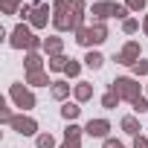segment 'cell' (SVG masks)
<instances>
[{
	"instance_id": "6da1fadb",
	"label": "cell",
	"mask_w": 148,
	"mask_h": 148,
	"mask_svg": "<svg viewBox=\"0 0 148 148\" xmlns=\"http://www.w3.org/2000/svg\"><path fill=\"white\" fill-rule=\"evenodd\" d=\"M90 134H105V122H90Z\"/></svg>"
},
{
	"instance_id": "7a4b0ae2",
	"label": "cell",
	"mask_w": 148,
	"mask_h": 148,
	"mask_svg": "<svg viewBox=\"0 0 148 148\" xmlns=\"http://www.w3.org/2000/svg\"><path fill=\"white\" fill-rule=\"evenodd\" d=\"M108 148H122V145H116V142H108Z\"/></svg>"
}]
</instances>
